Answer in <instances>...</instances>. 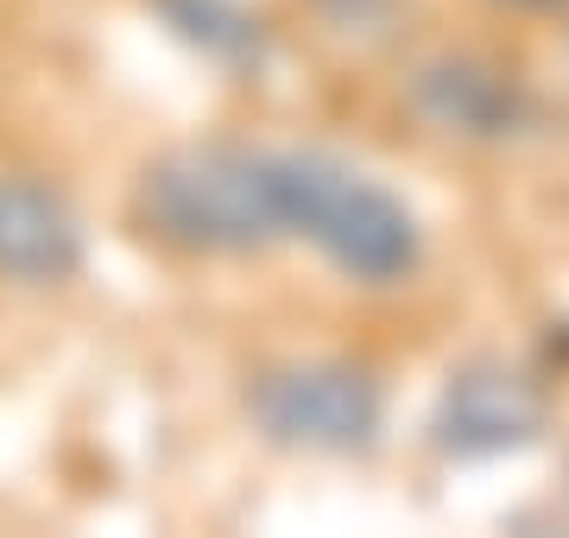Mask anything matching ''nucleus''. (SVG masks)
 I'll return each instance as SVG.
<instances>
[{
    "mask_svg": "<svg viewBox=\"0 0 569 538\" xmlns=\"http://www.w3.org/2000/svg\"><path fill=\"white\" fill-rule=\"evenodd\" d=\"M140 228L178 253H260L284 241L272 152L247 146H178L152 159L133 197Z\"/></svg>",
    "mask_w": 569,
    "mask_h": 538,
    "instance_id": "nucleus-1",
    "label": "nucleus"
},
{
    "mask_svg": "<svg viewBox=\"0 0 569 538\" xmlns=\"http://www.w3.org/2000/svg\"><path fill=\"white\" fill-rule=\"evenodd\" d=\"M284 235L323 253L336 272L361 286H392L418 267V222L387 185L329 152H272Z\"/></svg>",
    "mask_w": 569,
    "mask_h": 538,
    "instance_id": "nucleus-2",
    "label": "nucleus"
},
{
    "mask_svg": "<svg viewBox=\"0 0 569 538\" xmlns=\"http://www.w3.org/2000/svg\"><path fill=\"white\" fill-rule=\"evenodd\" d=\"M247 412L284 450L342 456L373 444L380 399L367 387V373L342 368V361H291V368H272L253 380Z\"/></svg>",
    "mask_w": 569,
    "mask_h": 538,
    "instance_id": "nucleus-3",
    "label": "nucleus"
},
{
    "mask_svg": "<svg viewBox=\"0 0 569 538\" xmlns=\"http://www.w3.org/2000/svg\"><path fill=\"white\" fill-rule=\"evenodd\" d=\"M82 260V222L39 178H0V279L58 286Z\"/></svg>",
    "mask_w": 569,
    "mask_h": 538,
    "instance_id": "nucleus-4",
    "label": "nucleus"
},
{
    "mask_svg": "<svg viewBox=\"0 0 569 538\" xmlns=\"http://www.w3.org/2000/svg\"><path fill=\"white\" fill-rule=\"evenodd\" d=\"M531 393L512 373H462L443 399V437L456 450H500L531 431Z\"/></svg>",
    "mask_w": 569,
    "mask_h": 538,
    "instance_id": "nucleus-5",
    "label": "nucleus"
}]
</instances>
